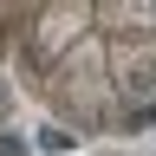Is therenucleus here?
Segmentation results:
<instances>
[{"mask_svg":"<svg viewBox=\"0 0 156 156\" xmlns=\"http://www.w3.org/2000/svg\"><path fill=\"white\" fill-rule=\"evenodd\" d=\"M39 150H46V156H65L72 150V130H39Z\"/></svg>","mask_w":156,"mask_h":156,"instance_id":"obj_1","label":"nucleus"},{"mask_svg":"<svg viewBox=\"0 0 156 156\" xmlns=\"http://www.w3.org/2000/svg\"><path fill=\"white\" fill-rule=\"evenodd\" d=\"M0 156H26V143L20 136H0Z\"/></svg>","mask_w":156,"mask_h":156,"instance_id":"obj_2","label":"nucleus"}]
</instances>
